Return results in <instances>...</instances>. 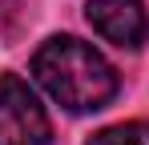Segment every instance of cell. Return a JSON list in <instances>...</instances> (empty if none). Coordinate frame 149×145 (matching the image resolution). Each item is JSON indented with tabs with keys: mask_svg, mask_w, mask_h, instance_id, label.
I'll return each mask as SVG.
<instances>
[{
	"mask_svg": "<svg viewBox=\"0 0 149 145\" xmlns=\"http://www.w3.org/2000/svg\"><path fill=\"white\" fill-rule=\"evenodd\" d=\"M49 113L16 72L0 77V145H45Z\"/></svg>",
	"mask_w": 149,
	"mask_h": 145,
	"instance_id": "obj_2",
	"label": "cell"
},
{
	"mask_svg": "<svg viewBox=\"0 0 149 145\" xmlns=\"http://www.w3.org/2000/svg\"><path fill=\"white\" fill-rule=\"evenodd\" d=\"M32 77L69 113H97L117 97V72L93 45L77 36H52L32 56Z\"/></svg>",
	"mask_w": 149,
	"mask_h": 145,
	"instance_id": "obj_1",
	"label": "cell"
},
{
	"mask_svg": "<svg viewBox=\"0 0 149 145\" xmlns=\"http://www.w3.org/2000/svg\"><path fill=\"white\" fill-rule=\"evenodd\" d=\"M85 16L117 48H141L149 36V16H145L141 0H89Z\"/></svg>",
	"mask_w": 149,
	"mask_h": 145,
	"instance_id": "obj_3",
	"label": "cell"
},
{
	"mask_svg": "<svg viewBox=\"0 0 149 145\" xmlns=\"http://www.w3.org/2000/svg\"><path fill=\"white\" fill-rule=\"evenodd\" d=\"M89 145H149V125L145 121H121V125L93 133Z\"/></svg>",
	"mask_w": 149,
	"mask_h": 145,
	"instance_id": "obj_4",
	"label": "cell"
}]
</instances>
